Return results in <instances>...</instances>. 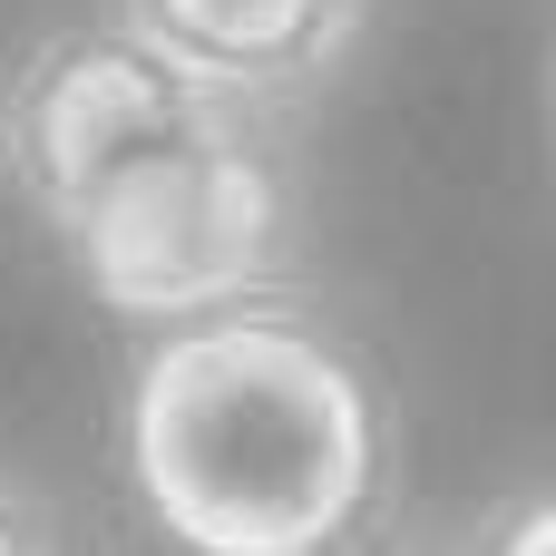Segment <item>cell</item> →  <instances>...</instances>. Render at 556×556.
Here are the masks:
<instances>
[{"label":"cell","instance_id":"cell-8","mask_svg":"<svg viewBox=\"0 0 556 556\" xmlns=\"http://www.w3.org/2000/svg\"><path fill=\"white\" fill-rule=\"evenodd\" d=\"M381 556H440V547H401V538H391V547H381Z\"/></svg>","mask_w":556,"mask_h":556},{"label":"cell","instance_id":"cell-6","mask_svg":"<svg viewBox=\"0 0 556 556\" xmlns=\"http://www.w3.org/2000/svg\"><path fill=\"white\" fill-rule=\"evenodd\" d=\"M0 556H68V528H59L49 489L20 479L10 459H0Z\"/></svg>","mask_w":556,"mask_h":556},{"label":"cell","instance_id":"cell-1","mask_svg":"<svg viewBox=\"0 0 556 556\" xmlns=\"http://www.w3.org/2000/svg\"><path fill=\"white\" fill-rule=\"evenodd\" d=\"M108 489L156 556H381L410 508V401L342 303L264 283L127 342Z\"/></svg>","mask_w":556,"mask_h":556},{"label":"cell","instance_id":"cell-5","mask_svg":"<svg viewBox=\"0 0 556 556\" xmlns=\"http://www.w3.org/2000/svg\"><path fill=\"white\" fill-rule=\"evenodd\" d=\"M450 556H556V469L547 479H518L508 498H489V518L469 528V547Z\"/></svg>","mask_w":556,"mask_h":556},{"label":"cell","instance_id":"cell-7","mask_svg":"<svg viewBox=\"0 0 556 556\" xmlns=\"http://www.w3.org/2000/svg\"><path fill=\"white\" fill-rule=\"evenodd\" d=\"M538 108H547V156H556V29H547V68H538Z\"/></svg>","mask_w":556,"mask_h":556},{"label":"cell","instance_id":"cell-4","mask_svg":"<svg viewBox=\"0 0 556 556\" xmlns=\"http://www.w3.org/2000/svg\"><path fill=\"white\" fill-rule=\"evenodd\" d=\"M117 20L205 98L244 117H293L352 68L371 0H117Z\"/></svg>","mask_w":556,"mask_h":556},{"label":"cell","instance_id":"cell-3","mask_svg":"<svg viewBox=\"0 0 556 556\" xmlns=\"http://www.w3.org/2000/svg\"><path fill=\"white\" fill-rule=\"evenodd\" d=\"M195 108H225V98H205L127 20H59L0 88V176L20 186V205L39 225H68V205L108 166H127Z\"/></svg>","mask_w":556,"mask_h":556},{"label":"cell","instance_id":"cell-2","mask_svg":"<svg viewBox=\"0 0 556 556\" xmlns=\"http://www.w3.org/2000/svg\"><path fill=\"white\" fill-rule=\"evenodd\" d=\"M49 235H59L68 283L108 323L147 332V323L244 303L264 283H303L313 186H303L283 117L195 108L127 166H108Z\"/></svg>","mask_w":556,"mask_h":556}]
</instances>
